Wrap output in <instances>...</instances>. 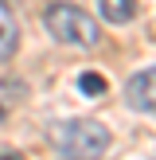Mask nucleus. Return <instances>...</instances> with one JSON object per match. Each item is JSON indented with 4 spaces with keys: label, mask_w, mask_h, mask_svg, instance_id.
Returning a JSON list of instances; mask_svg holds the SVG:
<instances>
[{
    "label": "nucleus",
    "mask_w": 156,
    "mask_h": 160,
    "mask_svg": "<svg viewBox=\"0 0 156 160\" xmlns=\"http://www.w3.org/2000/svg\"><path fill=\"white\" fill-rule=\"evenodd\" d=\"M8 121V109H4V102H0V125H4Z\"/></svg>",
    "instance_id": "8"
},
{
    "label": "nucleus",
    "mask_w": 156,
    "mask_h": 160,
    "mask_svg": "<svg viewBox=\"0 0 156 160\" xmlns=\"http://www.w3.org/2000/svg\"><path fill=\"white\" fill-rule=\"evenodd\" d=\"M78 90H82L86 98H101V94H105V78H101L98 70H82V74H78Z\"/></svg>",
    "instance_id": "6"
},
{
    "label": "nucleus",
    "mask_w": 156,
    "mask_h": 160,
    "mask_svg": "<svg viewBox=\"0 0 156 160\" xmlns=\"http://www.w3.org/2000/svg\"><path fill=\"white\" fill-rule=\"evenodd\" d=\"M43 28L51 39H59L66 47H98V39H101L98 20L86 8L66 4V0H55V4L43 8Z\"/></svg>",
    "instance_id": "1"
},
{
    "label": "nucleus",
    "mask_w": 156,
    "mask_h": 160,
    "mask_svg": "<svg viewBox=\"0 0 156 160\" xmlns=\"http://www.w3.org/2000/svg\"><path fill=\"white\" fill-rule=\"evenodd\" d=\"M125 102L140 113H156V67L148 70H137L125 86Z\"/></svg>",
    "instance_id": "3"
},
{
    "label": "nucleus",
    "mask_w": 156,
    "mask_h": 160,
    "mask_svg": "<svg viewBox=\"0 0 156 160\" xmlns=\"http://www.w3.org/2000/svg\"><path fill=\"white\" fill-rule=\"evenodd\" d=\"M16 43H20V28H16V16H12V8L0 0V62L16 55Z\"/></svg>",
    "instance_id": "4"
},
{
    "label": "nucleus",
    "mask_w": 156,
    "mask_h": 160,
    "mask_svg": "<svg viewBox=\"0 0 156 160\" xmlns=\"http://www.w3.org/2000/svg\"><path fill=\"white\" fill-rule=\"evenodd\" d=\"M59 148L70 160H101L109 152V129L101 121L78 117V121L59 125Z\"/></svg>",
    "instance_id": "2"
},
{
    "label": "nucleus",
    "mask_w": 156,
    "mask_h": 160,
    "mask_svg": "<svg viewBox=\"0 0 156 160\" xmlns=\"http://www.w3.org/2000/svg\"><path fill=\"white\" fill-rule=\"evenodd\" d=\"M16 82H20V78H4V90H8V94H16V98H20V94H23V86H16Z\"/></svg>",
    "instance_id": "7"
},
{
    "label": "nucleus",
    "mask_w": 156,
    "mask_h": 160,
    "mask_svg": "<svg viewBox=\"0 0 156 160\" xmlns=\"http://www.w3.org/2000/svg\"><path fill=\"white\" fill-rule=\"evenodd\" d=\"M98 8H101V20L109 23H129L137 16V0H98Z\"/></svg>",
    "instance_id": "5"
}]
</instances>
